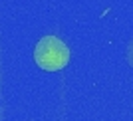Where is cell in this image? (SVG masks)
Masks as SVG:
<instances>
[{"label": "cell", "mask_w": 133, "mask_h": 121, "mask_svg": "<svg viewBox=\"0 0 133 121\" xmlns=\"http://www.w3.org/2000/svg\"><path fill=\"white\" fill-rule=\"evenodd\" d=\"M34 60L46 72H58L70 62V48L56 36H44L34 48Z\"/></svg>", "instance_id": "6da1fadb"}]
</instances>
